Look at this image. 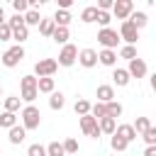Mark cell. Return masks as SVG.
Here are the masks:
<instances>
[{"label":"cell","instance_id":"9c48e42d","mask_svg":"<svg viewBox=\"0 0 156 156\" xmlns=\"http://www.w3.org/2000/svg\"><path fill=\"white\" fill-rule=\"evenodd\" d=\"M76 58H78V49L73 46V44H63V49H61V54H58V66H73L76 63Z\"/></svg>","mask_w":156,"mask_h":156},{"label":"cell","instance_id":"603a6c76","mask_svg":"<svg viewBox=\"0 0 156 156\" xmlns=\"http://www.w3.org/2000/svg\"><path fill=\"white\" fill-rule=\"evenodd\" d=\"M54 29H56L54 20H44V17H41V22H39V34H41V37H51Z\"/></svg>","mask_w":156,"mask_h":156},{"label":"cell","instance_id":"52a82bcc","mask_svg":"<svg viewBox=\"0 0 156 156\" xmlns=\"http://www.w3.org/2000/svg\"><path fill=\"white\" fill-rule=\"evenodd\" d=\"M98 41L102 44V49H112V51H115V46H117V41H119V34H117L115 29L105 27V29L98 32Z\"/></svg>","mask_w":156,"mask_h":156},{"label":"cell","instance_id":"7a4b0ae2","mask_svg":"<svg viewBox=\"0 0 156 156\" xmlns=\"http://www.w3.org/2000/svg\"><path fill=\"white\" fill-rule=\"evenodd\" d=\"M39 124H41V112H39V107H34V105L22 107V127L29 132V129H39Z\"/></svg>","mask_w":156,"mask_h":156},{"label":"cell","instance_id":"44dd1931","mask_svg":"<svg viewBox=\"0 0 156 156\" xmlns=\"http://www.w3.org/2000/svg\"><path fill=\"white\" fill-rule=\"evenodd\" d=\"M39 22H41V15H39V10H27L24 12V24L29 27H39Z\"/></svg>","mask_w":156,"mask_h":156},{"label":"cell","instance_id":"ffe728a7","mask_svg":"<svg viewBox=\"0 0 156 156\" xmlns=\"http://www.w3.org/2000/svg\"><path fill=\"white\" fill-rule=\"evenodd\" d=\"M54 24H56V27H68V24H71V12H66V10H56V15H54Z\"/></svg>","mask_w":156,"mask_h":156},{"label":"cell","instance_id":"7c38bea8","mask_svg":"<svg viewBox=\"0 0 156 156\" xmlns=\"http://www.w3.org/2000/svg\"><path fill=\"white\" fill-rule=\"evenodd\" d=\"M112 100H115V88L112 85H98V102L107 105Z\"/></svg>","mask_w":156,"mask_h":156},{"label":"cell","instance_id":"2e32d148","mask_svg":"<svg viewBox=\"0 0 156 156\" xmlns=\"http://www.w3.org/2000/svg\"><path fill=\"white\" fill-rule=\"evenodd\" d=\"M24 136H27V129H24V127H20V124H15V127L10 129V134H7L10 144H22V141H24Z\"/></svg>","mask_w":156,"mask_h":156},{"label":"cell","instance_id":"d590c367","mask_svg":"<svg viewBox=\"0 0 156 156\" xmlns=\"http://www.w3.org/2000/svg\"><path fill=\"white\" fill-rule=\"evenodd\" d=\"M119 56H122V58H127V61L136 58V46H129V44H127V46H122V49H119Z\"/></svg>","mask_w":156,"mask_h":156},{"label":"cell","instance_id":"8992f818","mask_svg":"<svg viewBox=\"0 0 156 156\" xmlns=\"http://www.w3.org/2000/svg\"><path fill=\"white\" fill-rule=\"evenodd\" d=\"M119 39H124L129 46H134V44H136V39H139V29H136L129 20H124V22L119 24Z\"/></svg>","mask_w":156,"mask_h":156},{"label":"cell","instance_id":"ab89813d","mask_svg":"<svg viewBox=\"0 0 156 156\" xmlns=\"http://www.w3.org/2000/svg\"><path fill=\"white\" fill-rule=\"evenodd\" d=\"M95 22H98V24L105 29V27L112 22V17H110V12H100V10H98V17H95Z\"/></svg>","mask_w":156,"mask_h":156},{"label":"cell","instance_id":"30bf717a","mask_svg":"<svg viewBox=\"0 0 156 156\" xmlns=\"http://www.w3.org/2000/svg\"><path fill=\"white\" fill-rule=\"evenodd\" d=\"M78 63H80L83 68L98 66V51H95V49H83V51H78Z\"/></svg>","mask_w":156,"mask_h":156},{"label":"cell","instance_id":"ee69618b","mask_svg":"<svg viewBox=\"0 0 156 156\" xmlns=\"http://www.w3.org/2000/svg\"><path fill=\"white\" fill-rule=\"evenodd\" d=\"M71 5H73V0H58V10H71Z\"/></svg>","mask_w":156,"mask_h":156},{"label":"cell","instance_id":"f1b7e54d","mask_svg":"<svg viewBox=\"0 0 156 156\" xmlns=\"http://www.w3.org/2000/svg\"><path fill=\"white\" fill-rule=\"evenodd\" d=\"M105 107H107V117H112V119H117V117L122 115V105H119L117 100H112V102H107Z\"/></svg>","mask_w":156,"mask_h":156},{"label":"cell","instance_id":"e575fe53","mask_svg":"<svg viewBox=\"0 0 156 156\" xmlns=\"http://www.w3.org/2000/svg\"><path fill=\"white\" fill-rule=\"evenodd\" d=\"M141 139L146 141V146H156V127H149V129L141 134Z\"/></svg>","mask_w":156,"mask_h":156},{"label":"cell","instance_id":"3957f363","mask_svg":"<svg viewBox=\"0 0 156 156\" xmlns=\"http://www.w3.org/2000/svg\"><path fill=\"white\" fill-rule=\"evenodd\" d=\"M22 58H24V49L20 46V44H15V46H10L5 54H2V66H7V68H15V66H20L22 63Z\"/></svg>","mask_w":156,"mask_h":156},{"label":"cell","instance_id":"d6a6232c","mask_svg":"<svg viewBox=\"0 0 156 156\" xmlns=\"http://www.w3.org/2000/svg\"><path fill=\"white\" fill-rule=\"evenodd\" d=\"M95 17H98V7H95V5H90V7H85V10L80 12V20H83V22H95Z\"/></svg>","mask_w":156,"mask_h":156},{"label":"cell","instance_id":"5bb4252c","mask_svg":"<svg viewBox=\"0 0 156 156\" xmlns=\"http://www.w3.org/2000/svg\"><path fill=\"white\" fill-rule=\"evenodd\" d=\"M98 63H102V66H115V63H117V54H115L112 49H102V51L98 54Z\"/></svg>","mask_w":156,"mask_h":156},{"label":"cell","instance_id":"484cf974","mask_svg":"<svg viewBox=\"0 0 156 156\" xmlns=\"http://www.w3.org/2000/svg\"><path fill=\"white\" fill-rule=\"evenodd\" d=\"M15 124H17V115H12V112H0V127L12 129Z\"/></svg>","mask_w":156,"mask_h":156},{"label":"cell","instance_id":"b9f144b4","mask_svg":"<svg viewBox=\"0 0 156 156\" xmlns=\"http://www.w3.org/2000/svg\"><path fill=\"white\" fill-rule=\"evenodd\" d=\"M7 24H10V29H15V27L24 24V15H12V17L7 20Z\"/></svg>","mask_w":156,"mask_h":156},{"label":"cell","instance_id":"8d00e7d4","mask_svg":"<svg viewBox=\"0 0 156 156\" xmlns=\"http://www.w3.org/2000/svg\"><path fill=\"white\" fill-rule=\"evenodd\" d=\"M63 151H66V154H78V141H76L73 136H68V139L63 141Z\"/></svg>","mask_w":156,"mask_h":156},{"label":"cell","instance_id":"8fae6325","mask_svg":"<svg viewBox=\"0 0 156 156\" xmlns=\"http://www.w3.org/2000/svg\"><path fill=\"white\" fill-rule=\"evenodd\" d=\"M127 73H129L132 78H144V76H146V61H144V58H139V56H136V58H132V61H129Z\"/></svg>","mask_w":156,"mask_h":156},{"label":"cell","instance_id":"bcb514c9","mask_svg":"<svg viewBox=\"0 0 156 156\" xmlns=\"http://www.w3.org/2000/svg\"><path fill=\"white\" fill-rule=\"evenodd\" d=\"M0 24H5V10H2V5H0Z\"/></svg>","mask_w":156,"mask_h":156},{"label":"cell","instance_id":"6da1fadb","mask_svg":"<svg viewBox=\"0 0 156 156\" xmlns=\"http://www.w3.org/2000/svg\"><path fill=\"white\" fill-rule=\"evenodd\" d=\"M37 76H22V80H20V90H22V100L24 102H34L37 100V95H39V90H37Z\"/></svg>","mask_w":156,"mask_h":156},{"label":"cell","instance_id":"9a60e30c","mask_svg":"<svg viewBox=\"0 0 156 156\" xmlns=\"http://www.w3.org/2000/svg\"><path fill=\"white\" fill-rule=\"evenodd\" d=\"M112 80H115V85H119V88H124V85H129V80H132V76L127 73V68H115V73H112Z\"/></svg>","mask_w":156,"mask_h":156},{"label":"cell","instance_id":"4fadbf2b","mask_svg":"<svg viewBox=\"0 0 156 156\" xmlns=\"http://www.w3.org/2000/svg\"><path fill=\"white\" fill-rule=\"evenodd\" d=\"M115 134H117V136H122L127 144L136 139V132H134V127H132V124H119V127L115 129Z\"/></svg>","mask_w":156,"mask_h":156},{"label":"cell","instance_id":"277c9868","mask_svg":"<svg viewBox=\"0 0 156 156\" xmlns=\"http://www.w3.org/2000/svg\"><path fill=\"white\" fill-rule=\"evenodd\" d=\"M56 68H58V61H56V58H39V61L34 63V73H37L39 78H51V76L56 73Z\"/></svg>","mask_w":156,"mask_h":156},{"label":"cell","instance_id":"836d02e7","mask_svg":"<svg viewBox=\"0 0 156 156\" xmlns=\"http://www.w3.org/2000/svg\"><path fill=\"white\" fill-rule=\"evenodd\" d=\"M110 146H112L115 151H124V149H127L129 144H127V141H124L122 136H117V134H112V139H110Z\"/></svg>","mask_w":156,"mask_h":156},{"label":"cell","instance_id":"d6986e66","mask_svg":"<svg viewBox=\"0 0 156 156\" xmlns=\"http://www.w3.org/2000/svg\"><path fill=\"white\" fill-rule=\"evenodd\" d=\"M98 124H100V132H102V134H110V136H112L115 129H117V122H115L112 117H102Z\"/></svg>","mask_w":156,"mask_h":156},{"label":"cell","instance_id":"7402d4cb","mask_svg":"<svg viewBox=\"0 0 156 156\" xmlns=\"http://www.w3.org/2000/svg\"><path fill=\"white\" fill-rule=\"evenodd\" d=\"M129 22H132L136 29H141V27H146L149 17H146V12H132V15H129Z\"/></svg>","mask_w":156,"mask_h":156},{"label":"cell","instance_id":"7dc6e473","mask_svg":"<svg viewBox=\"0 0 156 156\" xmlns=\"http://www.w3.org/2000/svg\"><path fill=\"white\" fill-rule=\"evenodd\" d=\"M151 88H154V93H156V73L151 76Z\"/></svg>","mask_w":156,"mask_h":156},{"label":"cell","instance_id":"ba28073f","mask_svg":"<svg viewBox=\"0 0 156 156\" xmlns=\"http://www.w3.org/2000/svg\"><path fill=\"white\" fill-rule=\"evenodd\" d=\"M112 12H115V17L117 20H129V15L134 12V2L132 0H117L115 5H112Z\"/></svg>","mask_w":156,"mask_h":156},{"label":"cell","instance_id":"5b68a950","mask_svg":"<svg viewBox=\"0 0 156 156\" xmlns=\"http://www.w3.org/2000/svg\"><path fill=\"white\" fill-rule=\"evenodd\" d=\"M80 129H83V134L85 136H90V139H100V124H98V119L93 117V115H83L80 117Z\"/></svg>","mask_w":156,"mask_h":156},{"label":"cell","instance_id":"ac0fdd59","mask_svg":"<svg viewBox=\"0 0 156 156\" xmlns=\"http://www.w3.org/2000/svg\"><path fill=\"white\" fill-rule=\"evenodd\" d=\"M27 37H29V27L27 24H20V27H15L12 29V39L22 46V41H27Z\"/></svg>","mask_w":156,"mask_h":156},{"label":"cell","instance_id":"7bdbcfd3","mask_svg":"<svg viewBox=\"0 0 156 156\" xmlns=\"http://www.w3.org/2000/svg\"><path fill=\"white\" fill-rule=\"evenodd\" d=\"M112 5H115L112 0H98V10H100V12H107V10H112Z\"/></svg>","mask_w":156,"mask_h":156},{"label":"cell","instance_id":"4316f807","mask_svg":"<svg viewBox=\"0 0 156 156\" xmlns=\"http://www.w3.org/2000/svg\"><path fill=\"white\" fill-rule=\"evenodd\" d=\"M20 102H22V98H15V95L12 98H5V112H12L15 115L20 110Z\"/></svg>","mask_w":156,"mask_h":156},{"label":"cell","instance_id":"d4e9b609","mask_svg":"<svg viewBox=\"0 0 156 156\" xmlns=\"http://www.w3.org/2000/svg\"><path fill=\"white\" fill-rule=\"evenodd\" d=\"M63 105H66L63 93H56V90H54V93H51V98H49V107H51V110H61Z\"/></svg>","mask_w":156,"mask_h":156},{"label":"cell","instance_id":"f6af8a7d","mask_svg":"<svg viewBox=\"0 0 156 156\" xmlns=\"http://www.w3.org/2000/svg\"><path fill=\"white\" fill-rule=\"evenodd\" d=\"M144 156H156V146H146L144 149Z\"/></svg>","mask_w":156,"mask_h":156},{"label":"cell","instance_id":"e0dca14e","mask_svg":"<svg viewBox=\"0 0 156 156\" xmlns=\"http://www.w3.org/2000/svg\"><path fill=\"white\" fill-rule=\"evenodd\" d=\"M51 39H54L56 44H68V39H71L68 27H56V29H54V34H51Z\"/></svg>","mask_w":156,"mask_h":156},{"label":"cell","instance_id":"60d3db41","mask_svg":"<svg viewBox=\"0 0 156 156\" xmlns=\"http://www.w3.org/2000/svg\"><path fill=\"white\" fill-rule=\"evenodd\" d=\"M10 39H12V29L5 22V24H0V41H10Z\"/></svg>","mask_w":156,"mask_h":156},{"label":"cell","instance_id":"f546056e","mask_svg":"<svg viewBox=\"0 0 156 156\" xmlns=\"http://www.w3.org/2000/svg\"><path fill=\"white\" fill-rule=\"evenodd\" d=\"M90 115H93V117H95V119L100 122L102 117H107V107H105L102 102H95V105L90 107Z\"/></svg>","mask_w":156,"mask_h":156},{"label":"cell","instance_id":"83f0119b","mask_svg":"<svg viewBox=\"0 0 156 156\" xmlns=\"http://www.w3.org/2000/svg\"><path fill=\"white\" fill-rule=\"evenodd\" d=\"M90 107H93V105H90L88 100H83V98H80V100H76V107H73V110H76V115H80V117H83V115H90Z\"/></svg>","mask_w":156,"mask_h":156},{"label":"cell","instance_id":"74e56055","mask_svg":"<svg viewBox=\"0 0 156 156\" xmlns=\"http://www.w3.org/2000/svg\"><path fill=\"white\" fill-rule=\"evenodd\" d=\"M27 156H46V146H41V144H32V146L27 149Z\"/></svg>","mask_w":156,"mask_h":156},{"label":"cell","instance_id":"f35d334b","mask_svg":"<svg viewBox=\"0 0 156 156\" xmlns=\"http://www.w3.org/2000/svg\"><path fill=\"white\" fill-rule=\"evenodd\" d=\"M12 7H15V15H22L29 10V2L27 0H12Z\"/></svg>","mask_w":156,"mask_h":156},{"label":"cell","instance_id":"1f68e13d","mask_svg":"<svg viewBox=\"0 0 156 156\" xmlns=\"http://www.w3.org/2000/svg\"><path fill=\"white\" fill-rule=\"evenodd\" d=\"M46 156H66V151H63V144H58V141H51V144L46 146Z\"/></svg>","mask_w":156,"mask_h":156},{"label":"cell","instance_id":"cb8c5ba5","mask_svg":"<svg viewBox=\"0 0 156 156\" xmlns=\"http://www.w3.org/2000/svg\"><path fill=\"white\" fill-rule=\"evenodd\" d=\"M54 85H56L54 78H39V80H37V90H39V93H49V95H51V93H54Z\"/></svg>","mask_w":156,"mask_h":156},{"label":"cell","instance_id":"c3c4849f","mask_svg":"<svg viewBox=\"0 0 156 156\" xmlns=\"http://www.w3.org/2000/svg\"><path fill=\"white\" fill-rule=\"evenodd\" d=\"M0 95H2V88H0Z\"/></svg>","mask_w":156,"mask_h":156},{"label":"cell","instance_id":"4dcf8cb0","mask_svg":"<svg viewBox=\"0 0 156 156\" xmlns=\"http://www.w3.org/2000/svg\"><path fill=\"white\" fill-rule=\"evenodd\" d=\"M132 127H134V132H136V134H144V132L151 127V122H149V117H136V122H134Z\"/></svg>","mask_w":156,"mask_h":156}]
</instances>
